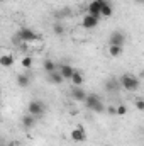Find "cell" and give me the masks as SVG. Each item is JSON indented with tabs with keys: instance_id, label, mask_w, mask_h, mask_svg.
I'll list each match as a JSON object with an SVG mask.
<instances>
[{
	"instance_id": "cell-1",
	"label": "cell",
	"mask_w": 144,
	"mask_h": 146,
	"mask_svg": "<svg viewBox=\"0 0 144 146\" xmlns=\"http://www.w3.org/2000/svg\"><path fill=\"white\" fill-rule=\"evenodd\" d=\"M139 85H141L139 78L134 76V75H131V73H124V75L120 76V87H122L126 92H136V90L139 88Z\"/></svg>"
},
{
	"instance_id": "cell-2",
	"label": "cell",
	"mask_w": 144,
	"mask_h": 146,
	"mask_svg": "<svg viewBox=\"0 0 144 146\" xmlns=\"http://www.w3.org/2000/svg\"><path fill=\"white\" fill-rule=\"evenodd\" d=\"M85 106H87V109L93 110L95 114H102V112L105 110L104 102H102V97L97 95V94H88V97H87V100H85Z\"/></svg>"
},
{
	"instance_id": "cell-3",
	"label": "cell",
	"mask_w": 144,
	"mask_h": 146,
	"mask_svg": "<svg viewBox=\"0 0 144 146\" xmlns=\"http://www.w3.org/2000/svg\"><path fill=\"white\" fill-rule=\"evenodd\" d=\"M27 112L29 114H32V115H36V117H42L44 115V112H46V106H44V102L42 100H31L29 102V106H27Z\"/></svg>"
},
{
	"instance_id": "cell-4",
	"label": "cell",
	"mask_w": 144,
	"mask_h": 146,
	"mask_svg": "<svg viewBox=\"0 0 144 146\" xmlns=\"http://www.w3.org/2000/svg\"><path fill=\"white\" fill-rule=\"evenodd\" d=\"M17 36L20 37V41L22 42H34V41H37V34L34 29H31V27H20L19 31H17Z\"/></svg>"
},
{
	"instance_id": "cell-5",
	"label": "cell",
	"mask_w": 144,
	"mask_h": 146,
	"mask_svg": "<svg viewBox=\"0 0 144 146\" xmlns=\"http://www.w3.org/2000/svg\"><path fill=\"white\" fill-rule=\"evenodd\" d=\"M105 2H107V0H92V2L88 3V7H87L88 14L100 19V17H102V5H104Z\"/></svg>"
},
{
	"instance_id": "cell-6",
	"label": "cell",
	"mask_w": 144,
	"mask_h": 146,
	"mask_svg": "<svg viewBox=\"0 0 144 146\" xmlns=\"http://www.w3.org/2000/svg\"><path fill=\"white\" fill-rule=\"evenodd\" d=\"M70 138H71V141H75V143L87 141V131H85V127L83 126H75L71 129V133H70Z\"/></svg>"
},
{
	"instance_id": "cell-7",
	"label": "cell",
	"mask_w": 144,
	"mask_h": 146,
	"mask_svg": "<svg viewBox=\"0 0 144 146\" xmlns=\"http://www.w3.org/2000/svg\"><path fill=\"white\" fill-rule=\"evenodd\" d=\"M126 44V34L122 31H114L108 37V46H124Z\"/></svg>"
},
{
	"instance_id": "cell-8",
	"label": "cell",
	"mask_w": 144,
	"mask_h": 146,
	"mask_svg": "<svg viewBox=\"0 0 144 146\" xmlns=\"http://www.w3.org/2000/svg\"><path fill=\"white\" fill-rule=\"evenodd\" d=\"M81 26H83L85 29H95V27L98 26V17L87 14L85 17H81Z\"/></svg>"
},
{
	"instance_id": "cell-9",
	"label": "cell",
	"mask_w": 144,
	"mask_h": 146,
	"mask_svg": "<svg viewBox=\"0 0 144 146\" xmlns=\"http://www.w3.org/2000/svg\"><path fill=\"white\" fill-rule=\"evenodd\" d=\"M71 97L73 100H76V102H83L85 104V100H87V97H88V94L81 88V87H71Z\"/></svg>"
},
{
	"instance_id": "cell-10",
	"label": "cell",
	"mask_w": 144,
	"mask_h": 146,
	"mask_svg": "<svg viewBox=\"0 0 144 146\" xmlns=\"http://www.w3.org/2000/svg\"><path fill=\"white\" fill-rule=\"evenodd\" d=\"M0 65L3 68H10L14 65V54L10 51H2V54H0Z\"/></svg>"
},
{
	"instance_id": "cell-11",
	"label": "cell",
	"mask_w": 144,
	"mask_h": 146,
	"mask_svg": "<svg viewBox=\"0 0 144 146\" xmlns=\"http://www.w3.org/2000/svg\"><path fill=\"white\" fill-rule=\"evenodd\" d=\"M36 121H37V117L32 115V114H29V112L22 115V126H24L26 129H32L34 124H36Z\"/></svg>"
},
{
	"instance_id": "cell-12",
	"label": "cell",
	"mask_w": 144,
	"mask_h": 146,
	"mask_svg": "<svg viewBox=\"0 0 144 146\" xmlns=\"http://www.w3.org/2000/svg\"><path fill=\"white\" fill-rule=\"evenodd\" d=\"M58 72H59L61 75H63V76H65V80H71L73 73L76 72V70L73 68L71 65H66V63H65V65H61V66L58 68Z\"/></svg>"
},
{
	"instance_id": "cell-13",
	"label": "cell",
	"mask_w": 144,
	"mask_h": 146,
	"mask_svg": "<svg viewBox=\"0 0 144 146\" xmlns=\"http://www.w3.org/2000/svg\"><path fill=\"white\" fill-rule=\"evenodd\" d=\"M48 80H49L51 83H54V85H61V83L65 82V76L56 70V72H53V73H48Z\"/></svg>"
},
{
	"instance_id": "cell-14",
	"label": "cell",
	"mask_w": 144,
	"mask_h": 146,
	"mask_svg": "<svg viewBox=\"0 0 144 146\" xmlns=\"http://www.w3.org/2000/svg\"><path fill=\"white\" fill-rule=\"evenodd\" d=\"M17 85H19L20 88H27V87L31 85L29 75H27V73H19V75H17Z\"/></svg>"
},
{
	"instance_id": "cell-15",
	"label": "cell",
	"mask_w": 144,
	"mask_h": 146,
	"mask_svg": "<svg viewBox=\"0 0 144 146\" xmlns=\"http://www.w3.org/2000/svg\"><path fill=\"white\" fill-rule=\"evenodd\" d=\"M71 85L73 87H81L83 85V82H85V76H83V73L80 72V70H76V72L73 73V76H71Z\"/></svg>"
},
{
	"instance_id": "cell-16",
	"label": "cell",
	"mask_w": 144,
	"mask_h": 146,
	"mask_svg": "<svg viewBox=\"0 0 144 146\" xmlns=\"http://www.w3.org/2000/svg\"><path fill=\"white\" fill-rule=\"evenodd\" d=\"M42 68H44V72L46 73H53V72H56L58 70V66H56V63L53 61V60H44V63H42Z\"/></svg>"
},
{
	"instance_id": "cell-17",
	"label": "cell",
	"mask_w": 144,
	"mask_h": 146,
	"mask_svg": "<svg viewBox=\"0 0 144 146\" xmlns=\"http://www.w3.org/2000/svg\"><path fill=\"white\" fill-rule=\"evenodd\" d=\"M114 14V7H112V3L110 2H105L104 5H102V17H105V19H108L110 15Z\"/></svg>"
},
{
	"instance_id": "cell-18",
	"label": "cell",
	"mask_w": 144,
	"mask_h": 146,
	"mask_svg": "<svg viewBox=\"0 0 144 146\" xmlns=\"http://www.w3.org/2000/svg\"><path fill=\"white\" fill-rule=\"evenodd\" d=\"M119 87H120V80H114L112 78V80H108L107 83H105V90L107 92H115Z\"/></svg>"
},
{
	"instance_id": "cell-19",
	"label": "cell",
	"mask_w": 144,
	"mask_h": 146,
	"mask_svg": "<svg viewBox=\"0 0 144 146\" xmlns=\"http://www.w3.org/2000/svg\"><path fill=\"white\" fill-rule=\"evenodd\" d=\"M122 51H124V46H108V54H110L112 58L120 56V54H122Z\"/></svg>"
},
{
	"instance_id": "cell-20",
	"label": "cell",
	"mask_w": 144,
	"mask_h": 146,
	"mask_svg": "<svg viewBox=\"0 0 144 146\" xmlns=\"http://www.w3.org/2000/svg\"><path fill=\"white\" fill-rule=\"evenodd\" d=\"M53 33H54L56 36H63V34H65V27H63V24H59V22L53 24Z\"/></svg>"
},
{
	"instance_id": "cell-21",
	"label": "cell",
	"mask_w": 144,
	"mask_h": 146,
	"mask_svg": "<svg viewBox=\"0 0 144 146\" xmlns=\"http://www.w3.org/2000/svg\"><path fill=\"white\" fill-rule=\"evenodd\" d=\"M20 65H22L24 68H27V70H29V68L32 66V58H31V56H24V58H22V61H20Z\"/></svg>"
},
{
	"instance_id": "cell-22",
	"label": "cell",
	"mask_w": 144,
	"mask_h": 146,
	"mask_svg": "<svg viewBox=\"0 0 144 146\" xmlns=\"http://www.w3.org/2000/svg\"><path fill=\"white\" fill-rule=\"evenodd\" d=\"M134 106H136V109L137 110H144V99L137 97V99L134 100Z\"/></svg>"
},
{
	"instance_id": "cell-23",
	"label": "cell",
	"mask_w": 144,
	"mask_h": 146,
	"mask_svg": "<svg viewBox=\"0 0 144 146\" xmlns=\"http://www.w3.org/2000/svg\"><path fill=\"white\" fill-rule=\"evenodd\" d=\"M126 114H127V106H124V104L117 106V115H126Z\"/></svg>"
},
{
	"instance_id": "cell-24",
	"label": "cell",
	"mask_w": 144,
	"mask_h": 146,
	"mask_svg": "<svg viewBox=\"0 0 144 146\" xmlns=\"http://www.w3.org/2000/svg\"><path fill=\"white\" fill-rule=\"evenodd\" d=\"M107 112L110 114V115H117V107H115V106H108Z\"/></svg>"
},
{
	"instance_id": "cell-25",
	"label": "cell",
	"mask_w": 144,
	"mask_h": 146,
	"mask_svg": "<svg viewBox=\"0 0 144 146\" xmlns=\"http://www.w3.org/2000/svg\"><path fill=\"white\" fill-rule=\"evenodd\" d=\"M7 146H15V145H14V143H9V145H7Z\"/></svg>"
},
{
	"instance_id": "cell-26",
	"label": "cell",
	"mask_w": 144,
	"mask_h": 146,
	"mask_svg": "<svg viewBox=\"0 0 144 146\" xmlns=\"http://www.w3.org/2000/svg\"><path fill=\"white\" fill-rule=\"evenodd\" d=\"M27 2H32V0H27Z\"/></svg>"
},
{
	"instance_id": "cell-27",
	"label": "cell",
	"mask_w": 144,
	"mask_h": 146,
	"mask_svg": "<svg viewBox=\"0 0 144 146\" xmlns=\"http://www.w3.org/2000/svg\"><path fill=\"white\" fill-rule=\"evenodd\" d=\"M105 146H110V145H105Z\"/></svg>"
}]
</instances>
